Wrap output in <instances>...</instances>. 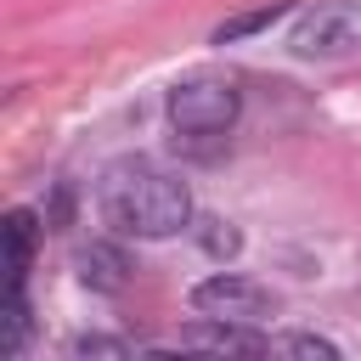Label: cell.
<instances>
[{
	"label": "cell",
	"instance_id": "1",
	"mask_svg": "<svg viewBox=\"0 0 361 361\" xmlns=\"http://www.w3.org/2000/svg\"><path fill=\"white\" fill-rule=\"evenodd\" d=\"M96 209L118 237H141V243L192 231V220H197L186 180L152 158H118L96 180Z\"/></svg>",
	"mask_w": 361,
	"mask_h": 361
},
{
	"label": "cell",
	"instance_id": "2",
	"mask_svg": "<svg viewBox=\"0 0 361 361\" xmlns=\"http://www.w3.org/2000/svg\"><path fill=\"white\" fill-rule=\"evenodd\" d=\"M237 113H243V96L226 73H192L169 90V124H175V141H186V147L226 141Z\"/></svg>",
	"mask_w": 361,
	"mask_h": 361
},
{
	"label": "cell",
	"instance_id": "3",
	"mask_svg": "<svg viewBox=\"0 0 361 361\" xmlns=\"http://www.w3.org/2000/svg\"><path fill=\"white\" fill-rule=\"evenodd\" d=\"M288 51L305 56V62L361 51V0H316V6H305L293 17V28H288Z\"/></svg>",
	"mask_w": 361,
	"mask_h": 361
},
{
	"label": "cell",
	"instance_id": "4",
	"mask_svg": "<svg viewBox=\"0 0 361 361\" xmlns=\"http://www.w3.org/2000/svg\"><path fill=\"white\" fill-rule=\"evenodd\" d=\"M192 310L197 316H220V322H265L276 310V293L243 271H214L203 282H192Z\"/></svg>",
	"mask_w": 361,
	"mask_h": 361
},
{
	"label": "cell",
	"instance_id": "5",
	"mask_svg": "<svg viewBox=\"0 0 361 361\" xmlns=\"http://www.w3.org/2000/svg\"><path fill=\"white\" fill-rule=\"evenodd\" d=\"M158 350H209V355H271V333H254V322H220V316H197L192 327H180L175 338H164Z\"/></svg>",
	"mask_w": 361,
	"mask_h": 361
},
{
	"label": "cell",
	"instance_id": "6",
	"mask_svg": "<svg viewBox=\"0 0 361 361\" xmlns=\"http://www.w3.org/2000/svg\"><path fill=\"white\" fill-rule=\"evenodd\" d=\"M73 271H79L85 288H96V293H118V288L130 282V254H124L118 243H85V248L73 254Z\"/></svg>",
	"mask_w": 361,
	"mask_h": 361
},
{
	"label": "cell",
	"instance_id": "7",
	"mask_svg": "<svg viewBox=\"0 0 361 361\" xmlns=\"http://www.w3.org/2000/svg\"><path fill=\"white\" fill-rule=\"evenodd\" d=\"M34 214L28 209H11L6 226H0V243H6V288H23L28 282V259H34Z\"/></svg>",
	"mask_w": 361,
	"mask_h": 361
},
{
	"label": "cell",
	"instance_id": "8",
	"mask_svg": "<svg viewBox=\"0 0 361 361\" xmlns=\"http://www.w3.org/2000/svg\"><path fill=\"white\" fill-rule=\"evenodd\" d=\"M282 11H288V0H265V6H254V11H237V17H226V23L214 28V45H237V39L259 34V28H271Z\"/></svg>",
	"mask_w": 361,
	"mask_h": 361
},
{
	"label": "cell",
	"instance_id": "9",
	"mask_svg": "<svg viewBox=\"0 0 361 361\" xmlns=\"http://www.w3.org/2000/svg\"><path fill=\"white\" fill-rule=\"evenodd\" d=\"M192 237H197V248L214 254V259H231V254L243 248V231H237L231 220H220V214H197V220H192Z\"/></svg>",
	"mask_w": 361,
	"mask_h": 361
},
{
	"label": "cell",
	"instance_id": "10",
	"mask_svg": "<svg viewBox=\"0 0 361 361\" xmlns=\"http://www.w3.org/2000/svg\"><path fill=\"white\" fill-rule=\"evenodd\" d=\"M23 344H28V299H23V288H6V305H0V355L11 361Z\"/></svg>",
	"mask_w": 361,
	"mask_h": 361
},
{
	"label": "cell",
	"instance_id": "11",
	"mask_svg": "<svg viewBox=\"0 0 361 361\" xmlns=\"http://www.w3.org/2000/svg\"><path fill=\"white\" fill-rule=\"evenodd\" d=\"M147 344H135V338H113V333H79L73 344H68V355H79V361H90V355H107V361H124V355H141Z\"/></svg>",
	"mask_w": 361,
	"mask_h": 361
},
{
	"label": "cell",
	"instance_id": "12",
	"mask_svg": "<svg viewBox=\"0 0 361 361\" xmlns=\"http://www.w3.org/2000/svg\"><path fill=\"white\" fill-rule=\"evenodd\" d=\"M271 355H310V361H338V344L322 338V333H288V338H271Z\"/></svg>",
	"mask_w": 361,
	"mask_h": 361
}]
</instances>
